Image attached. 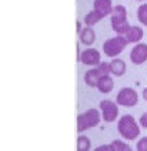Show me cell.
<instances>
[{
    "mask_svg": "<svg viewBox=\"0 0 147 151\" xmlns=\"http://www.w3.org/2000/svg\"><path fill=\"white\" fill-rule=\"evenodd\" d=\"M143 99H144V100H147V87L143 90Z\"/></svg>",
    "mask_w": 147,
    "mask_h": 151,
    "instance_id": "cell-22",
    "label": "cell"
},
{
    "mask_svg": "<svg viewBox=\"0 0 147 151\" xmlns=\"http://www.w3.org/2000/svg\"><path fill=\"white\" fill-rule=\"evenodd\" d=\"M79 60L84 66H96V67L102 63L100 61V53L96 49H86L84 51H81L80 56H79Z\"/></svg>",
    "mask_w": 147,
    "mask_h": 151,
    "instance_id": "cell-9",
    "label": "cell"
},
{
    "mask_svg": "<svg viewBox=\"0 0 147 151\" xmlns=\"http://www.w3.org/2000/svg\"><path fill=\"white\" fill-rule=\"evenodd\" d=\"M136 148H137V151H147V137H143L138 140Z\"/></svg>",
    "mask_w": 147,
    "mask_h": 151,
    "instance_id": "cell-19",
    "label": "cell"
},
{
    "mask_svg": "<svg viewBox=\"0 0 147 151\" xmlns=\"http://www.w3.org/2000/svg\"><path fill=\"white\" fill-rule=\"evenodd\" d=\"M130 60L136 66L143 64L144 61H147V44H144V43L136 44L130 51Z\"/></svg>",
    "mask_w": 147,
    "mask_h": 151,
    "instance_id": "cell-8",
    "label": "cell"
},
{
    "mask_svg": "<svg viewBox=\"0 0 147 151\" xmlns=\"http://www.w3.org/2000/svg\"><path fill=\"white\" fill-rule=\"evenodd\" d=\"M137 19L143 26H147V4H141L137 9Z\"/></svg>",
    "mask_w": 147,
    "mask_h": 151,
    "instance_id": "cell-17",
    "label": "cell"
},
{
    "mask_svg": "<svg viewBox=\"0 0 147 151\" xmlns=\"http://www.w3.org/2000/svg\"><path fill=\"white\" fill-rule=\"evenodd\" d=\"M92 147L90 138L86 135H79L77 138V151H89Z\"/></svg>",
    "mask_w": 147,
    "mask_h": 151,
    "instance_id": "cell-16",
    "label": "cell"
},
{
    "mask_svg": "<svg viewBox=\"0 0 147 151\" xmlns=\"http://www.w3.org/2000/svg\"><path fill=\"white\" fill-rule=\"evenodd\" d=\"M99 109L102 111V117L107 123H113L119 117V104L110 100H103L100 103Z\"/></svg>",
    "mask_w": 147,
    "mask_h": 151,
    "instance_id": "cell-7",
    "label": "cell"
},
{
    "mask_svg": "<svg viewBox=\"0 0 147 151\" xmlns=\"http://www.w3.org/2000/svg\"><path fill=\"white\" fill-rule=\"evenodd\" d=\"M143 34H144L143 33V29H140L138 26H131L124 37L127 39L129 43H136V44H138V42L143 39Z\"/></svg>",
    "mask_w": 147,
    "mask_h": 151,
    "instance_id": "cell-12",
    "label": "cell"
},
{
    "mask_svg": "<svg viewBox=\"0 0 147 151\" xmlns=\"http://www.w3.org/2000/svg\"><path fill=\"white\" fill-rule=\"evenodd\" d=\"M110 63H100L97 67H93L92 70L86 71V74L83 77L84 83L89 87H97V84L100 81V78L104 76L110 74Z\"/></svg>",
    "mask_w": 147,
    "mask_h": 151,
    "instance_id": "cell-4",
    "label": "cell"
},
{
    "mask_svg": "<svg viewBox=\"0 0 147 151\" xmlns=\"http://www.w3.org/2000/svg\"><path fill=\"white\" fill-rule=\"evenodd\" d=\"M102 121L100 117V111L97 109H89L87 111L79 114L77 117V131L79 133H83L89 128H93V127L99 126Z\"/></svg>",
    "mask_w": 147,
    "mask_h": 151,
    "instance_id": "cell-3",
    "label": "cell"
},
{
    "mask_svg": "<svg viewBox=\"0 0 147 151\" xmlns=\"http://www.w3.org/2000/svg\"><path fill=\"white\" fill-rule=\"evenodd\" d=\"M117 131L124 140L133 141L140 135V127H138L137 121L134 120L133 116L124 114L117 121Z\"/></svg>",
    "mask_w": 147,
    "mask_h": 151,
    "instance_id": "cell-1",
    "label": "cell"
},
{
    "mask_svg": "<svg viewBox=\"0 0 147 151\" xmlns=\"http://www.w3.org/2000/svg\"><path fill=\"white\" fill-rule=\"evenodd\" d=\"M127 44H129V42L124 36H116V37H112V39L104 42L103 51L109 57H116L127 47Z\"/></svg>",
    "mask_w": 147,
    "mask_h": 151,
    "instance_id": "cell-5",
    "label": "cell"
},
{
    "mask_svg": "<svg viewBox=\"0 0 147 151\" xmlns=\"http://www.w3.org/2000/svg\"><path fill=\"white\" fill-rule=\"evenodd\" d=\"M138 124L143 127V128H147V113L141 114V117H140V120H138Z\"/></svg>",
    "mask_w": 147,
    "mask_h": 151,
    "instance_id": "cell-21",
    "label": "cell"
},
{
    "mask_svg": "<svg viewBox=\"0 0 147 151\" xmlns=\"http://www.w3.org/2000/svg\"><path fill=\"white\" fill-rule=\"evenodd\" d=\"M79 37H80V43H81V44H84V46H92L96 40V33L92 27H87L86 26V27L81 30V33L79 34Z\"/></svg>",
    "mask_w": 147,
    "mask_h": 151,
    "instance_id": "cell-11",
    "label": "cell"
},
{
    "mask_svg": "<svg viewBox=\"0 0 147 151\" xmlns=\"http://www.w3.org/2000/svg\"><path fill=\"white\" fill-rule=\"evenodd\" d=\"M94 151H114L112 144H104V145H100V147H97Z\"/></svg>",
    "mask_w": 147,
    "mask_h": 151,
    "instance_id": "cell-20",
    "label": "cell"
},
{
    "mask_svg": "<svg viewBox=\"0 0 147 151\" xmlns=\"http://www.w3.org/2000/svg\"><path fill=\"white\" fill-rule=\"evenodd\" d=\"M110 23H112V29L117 33V36H126L131 26L127 22V10L124 6L121 4L114 6L112 17H110Z\"/></svg>",
    "mask_w": 147,
    "mask_h": 151,
    "instance_id": "cell-2",
    "label": "cell"
},
{
    "mask_svg": "<svg viewBox=\"0 0 147 151\" xmlns=\"http://www.w3.org/2000/svg\"><path fill=\"white\" fill-rule=\"evenodd\" d=\"M102 19H104L100 13H97L96 10H92L90 13H87L86 16H84V24L87 26V27H92V26L97 24Z\"/></svg>",
    "mask_w": 147,
    "mask_h": 151,
    "instance_id": "cell-15",
    "label": "cell"
},
{
    "mask_svg": "<svg viewBox=\"0 0 147 151\" xmlns=\"http://www.w3.org/2000/svg\"><path fill=\"white\" fill-rule=\"evenodd\" d=\"M138 1H143V0H138Z\"/></svg>",
    "mask_w": 147,
    "mask_h": 151,
    "instance_id": "cell-23",
    "label": "cell"
},
{
    "mask_svg": "<svg viewBox=\"0 0 147 151\" xmlns=\"http://www.w3.org/2000/svg\"><path fill=\"white\" fill-rule=\"evenodd\" d=\"M126 70H127L126 63H124L121 59H113L112 61H110V71H112V74H114L116 77L124 76Z\"/></svg>",
    "mask_w": 147,
    "mask_h": 151,
    "instance_id": "cell-13",
    "label": "cell"
},
{
    "mask_svg": "<svg viewBox=\"0 0 147 151\" xmlns=\"http://www.w3.org/2000/svg\"><path fill=\"white\" fill-rule=\"evenodd\" d=\"M113 87H114V81H113V78L110 77V74L102 77L100 81H99V84H97V90L100 93H103V94L110 93L113 90Z\"/></svg>",
    "mask_w": 147,
    "mask_h": 151,
    "instance_id": "cell-14",
    "label": "cell"
},
{
    "mask_svg": "<svg viewBox=\"0 0 147 151\" xmlns=\"http://www.w3.org/2000/svg\"><path fill=\"white\" fill-rule=\"evenodd\" d=\"M116 103L119 106H123V107H133V106H136L138 103V94L136 93L134 88L124 87V88H121L120 91L117 93Z\"/></svg>",
    "mask_w": 147,
    "mask_h": 151,
    "instance_id": "cell-6",
    "label": "cell"
},
{
    "mask_svg": "<svg viewBox=\"0 0 147 151\" xmlns=\"http://www.w3.org/2000/svg\"><path fill=\"white\" fill-rule=\"evenodd\" d=\"M114 6L112 4V0H94L93 1V10H96L97 13H100L103 17L112 16Z\"/></svg>",
    "mask_w": 147,
    "mask_h": 151,
    "instance_id": "cell-10",
    "label": "cell"
},
{
    "mask_svg": "<svg viewBox=\"0 0 147 151\" xmlns=\"http://www.w3.org/2000/svg\"><path fill=\"white\" fill-rule=\"evenodd\" d=\"M112 145H113V148H114V151H133L129 144L123 143L120 140H114L112 143Z\"/></svg>",
    "mask_w": 147,
    "mask_h": 151,
    "instance_id": "cell-18",
    "label": "cell"
}]
</instances>
